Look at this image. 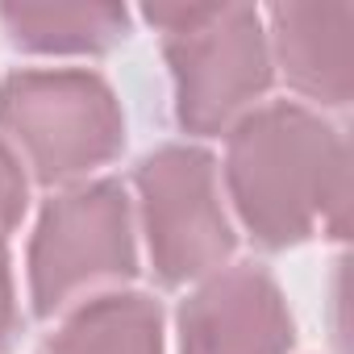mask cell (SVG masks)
Here are the masks:
<instances>
[{
	"instance_id": "9c48e42d",
	"label": "cell",
	"mask_w": 354,
	"mask_h": 354,
	"mask_svg": "<svg viewBox=\"0 0 354 354\" xmlns=\"http://www.w3.org/2000/svg\"><path fill=\"white\" fill-rule=\"evenodd\" d=\"M0 21L30 50H109L125 38V9L117 5H9Z\"/></svg>"
},
{
	"instance_id": "8fae6325",
	"label": "cell",
	"mask_w": 354,
	"mask_h": 354,
	"mask_svg": "<svg viewBox=\"0 0 354 354\" xmlns=\"http://www.w3.org/2000/svg\"><path fill=\"white\" fill-rule=\"evenodd\" d=\"M17 333V304H13V279H9V254L5 238H0V350H5Z\"/></svg>"
},
{
	"instance_id": "30bf717a",
	"label": "cell",
	"mask_w": 354,
	"mask_h": 354,
	"mask_svg": "<svg viewBox=\"0 0 354 354\" xmlns=\"http://www.w3.org/2000/svg\"><path fill=\"white\" fill-rule=\"evenodd\" d=\"M21 213H26V175L17 167V158L9 154V146L0 142V238L13 234Z\"/></svg>"
},
{
	"instance_id": "5b68a950",
	"label": "cell",
	"mask_w": 354,
	"mask_h": 354,
	"mask_svg": "<svg viewBox=\"0 0 354 354\" xmlns=\"http://www.w3.org/2000/svg\"><path fill=\"white\" fill-rule=\"evenodd\" d=\"M150 259L167 283L196 279L234 250V230L217 201L213 158L192 146H162L138 167Z\"/></svg>"
},
{
	"instance_id": "52a82bcc",
	"label": "cell",
	"mask_w": 354,
	"mask_h": 354,
	"mask_svg": "<svg viewBox=\"0 0 354 354\" xmlns=\"http://www.w3.org/2000/svg\"><path fill=\"white\" fill-rule=\"evenodd\" d=\"M275 50L288 71V80L325 100V104H350L354 92V5L329 0V5H275Z\"/></svg>"
},
{
	"instance_id": "7a4b0ae2",
	"label": "cell",
	"mask_w": 354,
	"mask_h": 354,
	"mask_svg": "<svg viewBox=\"0 0 354 354\" xmlns=\"http://www.w3.org/2000/svg\"><path fill=\"white\" fill-rule=\"evenodd\" d=\"M175 75L184 129H225L271 80L259 13L246 5H150Z\"/></svg>"
},
{
	"instance_id": "ba28073f",
	"label": "cell",
	"mask_w": 354,
	"mask_h": 354,
	"mask_svg": "<svg viewBox=\"0 0 354 354\" xmlns=\"http://www.w3.org/2000/svg\"><path fill=\"white\" fill-rule=\"evenodd\" d=\"M42 354H162L158 304L133 292L100 296L75 308Z\"/></svg>"
},
{
	"instance_id": "277c9868",
	"label": "cell",
	"mask_w": 354,
	"mask_h": 354,
	"mask_svg": "<svg viewBox=\"0 0 354 354\" xmlns=\"http://www.w3.org/2000/svg\"><path fill=\"white\" fill-rule=\"evenodd\" d=\"M133 263L129 205L117 184H88L55 196L30 250L38 313L50 317L84 288L133 275Z\"/></svg>"
},
{
	"instance_id": "3957f363",
	"label": "cell",
	"mask_w": 354,
	"mask_h": 354,
	"mask_svg": "<svg viewBox=\"0 0 354 354\" xmlns=\"http://www.w3.org/2000/svg\"><path fill=\"white\" fill-rule=\"evenodd\" d=\"M0 133L42 184H59L121 150V109L88 71H21L0 88Z\"/></svg>"
},
{
	"instance_id": "6da1fadb",
	"label": "cell",
	"mask_w": 354,
	"mask_h": 354,
	"mask_svg": "<svg viewBox=\"0 0 354 354\" xmlns=\"http://www.w3.org/2000/svg\"><path fill=\"white\" fill-rule=\"evenodd\" d=\"M230 188L246 230L263 246L304 242L317 225L342 238L350 209L346 142L308 109L271 104L234 129Z\"/></svg>"
},
{
	"instance_id": "8992f818",
	"label": "cell",
	"mask_w": 354,
	"mask_h": 354,
	"mask_svg": "<svg viewBox=\"0 0 354 354\" xmlns=\"http://www.w3.org/2000/svg\"><path fill=\"white\" fill-rule=\"evenodd\" d=\"M292 317L259 267H234L209 279L180 313L184 354H288Z\"/></svg>"
}]
</instances>
